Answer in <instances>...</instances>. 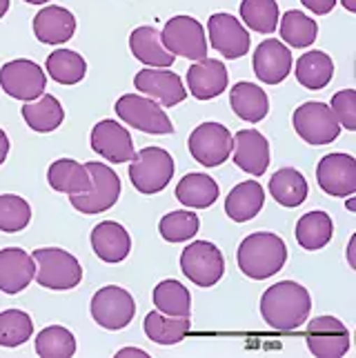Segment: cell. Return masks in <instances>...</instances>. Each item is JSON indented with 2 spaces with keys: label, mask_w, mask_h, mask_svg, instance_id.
<instances>
[{
  "label": "cell",
  "mask_w": 356,
  "mask_h": 358,
  "mask_svg": "<svg viewBox=\"0 0 356 358\" xmlns=\"http://www.w3.org/2000/svg\"><path fill=\"white\" fill-rule=\"evenodd\" d=\"M312 312V296L297 280H280L261 296V316L274 331L303 327Z\"/></svg>",
  "instance_id": "obj_1"
},
{
  "label": "cell",
  "mask_w": 356,
  "mask_h": 358,
  "mask_svg": "<svg viewBox=\"0 0 356 358\" xmlns=\"http://www.w3.org/2000/svg\"><path fill=\"white\" fill-rule=\"evenodd\" d=\"M236 263L252 280H267L276 276L287 263V245L272 231H254L238 245Z\"/></svg>",
  "instance_id": "obj_2"
},
{
  "label": "cell",
  "mask_w": 356,
  "mask_h": 358,
  "mask_svg": "<svg viewBox=\"0 0 356 358\" xmlns=\"http://www.w3.org/2000/svg\"><path fill=\"white\" fill-rule=\"evenodd\" d=\"M36 265V282L45 289L65 292L80 285L83 280V267L78 258L69 254L60 247H43V250H34L31 254Z\"/></svg>",
  "instance_id": "obj_3"
},
{
  "label": "cell",
  "mask_w": 356,
  "mask_h": 358,
  "mask_svg": "<svg viewBox=\"0 0 356 358\" xmlns=\"http://www.w3.org/2000/svg\"><path fill=\"white\" fill-rule=\"evenodd\" d=\"M174 178V158L163 147H143L129 160V180L143 196L163 192Z\"/></svg>",
  "instance_id": "obj_4"
},
{
  "label": "cell",
  "mask_w": 356,
  "mask_h": 358,
  "mask_svg": "<svg viewBox=\"0 0 356 358\" xmlns=\"http://www.w3.org/2000/svg\"><path fill=\"white\" fill-rule=\"evenodd\" d=\"M85 167H87L92 176V187L83 194L69 196V203L78 214H103L107 209H112L120 199V178L105 163H87Z\"/></svg>",
  "instance_id": "obj_5"
},
{
  "label": "cell",
  "mask_w": 356,
  "mask_h": 358,
  "mask_svg": "<svg viewBox=\"0 0 356 358\" xmlns=\"http://www.w3.org/2000/svg\"><path fill=\"white\" fill-rule=\"evenodd\" d=\"M294 131L308 145H329L341 136V122L336 120L329 105L321 101H308L294 109Z\"/></svg>",
  "instance_id": "obj_6"
},
{
  "label": "cell",
  "mask_w": 356,
  "mask_h": 358,
  "mask_svg": "<svg viewBox=\"0 0 356 358\" xmlns=\"http://www.w3.org/2000/svg\"><path fill=\"white\" fill-rule=\"evenodd\" d=\"M116 116L125 122V125L141 129L145 134L165 136L174 131L171 118L167 116L165 109L152 98L143 94H125L116 101Z\"/></svg>",
  "instance_id": "obj_7"
},
{
  "label": "cell",
  "mask_w": 356,
  "mask_h": 358,
  "mask_svg": "<svg viewBox=\"0 0 356 358\" xmlns=\"http://www.w3.org/2000/svg\"><path fill=\"white\" fill-rule=\"evenodd\" d=\"M180 269L194 285L214 287L225 274V258L214 243L194 241L180 254Z\"/></svg>",
  "instance_id": "obj_8"
},
{
  "label": "cell",
  "mask_w": 356,
  "mask_h": 358,
  "mask_svg": "<svg viewBox=\"0 0 356 358\" xmlns=\"http://www.w3.org/2000/svg\"><path fill=\"white\" fill-rule=\"evenodd\" d=\"M47 87V73L41 69L38 63L29 58L9 60L0 67V90L9 98L29 103L45 94Z\"/></svg>",
  "instance_id": "obj_9"
},
{
  "label": "cell",
  "mask_w": 356,
  "mask_h": 358,
  "mask_svg": "<svg viewBox=\"0 0 356 358\" xmlns=\"http://www.w3.org/2000/svg\"><path fill=\"white\" fill-rule=\"evenodd\" d=\"M92 318L96 320V325H101L103 329L118 331L125 329L136 314V301L134 296L118 285H107L101 287L92 299Z\"/></svg>",
  "instance_id": "obj_10"
},
{
  "label": "cell",
  "mask_w": 356,
  "mask_h": 358,
  "mask_svg": "<svg viewBox=\"0 0 356 358\" xmlns=\"http://www.w3.org/2000/svg\"><path fill=\"white\" fill-rule=\"evenodd\" d=\"M190 154L203 167H220L229 160L234 138L232 131L220 122H203L190 134Z\"/></svg>",
  "instance_id": "obj_11"
},
{
  "label": "cell",
  "mask_w": 356,
  "mask_h": 358,
  "mask_svg": "<svg viewBox=\"0 0 356 358\" xmlns=\"http://www.w3.org/2000/svg\"><path fill=\"white\" fill-rule=\"evenodd\" d=\"M163 45L169 54L190 60H201L207 56V34L203 24L192 16H174L165 22L161 31Z\"/></svg>",
  "instance_id": "obj_12"
},
{
  "label": "cell",
  "mask_w": 356,
  "mask_h": 358,
  "mask_svg": "<svg viewBox=\"0 0 356 358\" xmlns=\"http://www.w3.org/2000/svg\"><path fill=\"white\" fill-rule=\"evenodd\" d=\"M207 38L218 52L227 60H238L250 52L252 47V36L245 24L225 11H216L207 20Z\"/></svg>",
  "instance_id": "obj_13"
},
{
  "label": "cell",
  "mask_w": 356,
  "mask_h": 358,
  "mask_svg": "<svg viewBox=\"0 0 356 358\" xmlns=\"http://www.w3.org/2000/svg\"><path fill=\"white\" fill-rule=\"evenodd\" d=\"M350 329L336 316H316L305 327V343L312 356L341 358L350 352Z\"/></svg>",
  "instance_id": "obj_14"
},
{
  "label": "cell",
  "mask_w": 356,
  "mask_h": 358,
  "mask_svg": "<svg viewBox=\"0 0 356 358\" xmlns=\"http://www.w3.org/2000/svg\"><path fill=\"white\" fill-rule=\"evenodd\" d=\"M316 182L327 196L346 199L356 194V160L350 154H327L316 165Z\"/></svg>",
  "instance_id": "obj_15"
},
{
  "label": "cell",
  "mask_w": 356,
  "mask_h": 358,
  "mask_svg": "<svg viewBox=\"0 0 356 358\" xmlns=\"http://www.w3.org/2000/svg\"><path fill=\"white\" fill-rule=\"evenodd\" d=\"M134 87L138 94L152 98L161 107H174L187 98V90L180 76L165 67H147L134 76Z\"/></svg>",
  "instance_id": "obj_16"
},
{
  "label": "cell",
  "mask_w": 356,
  "mask_h": 358,
  "mask_svg": "<svg viewBox=\"0 0 356 358\" xmlns=\"http://www.w3.org/2000/svg\"><path fill=\"white\" fill-rule=\"evenodd\" d=\"M90 145L98 156L114 165L127 163L134 156L131 134L125 129V125H120L118 120L105 118L101 122H96L90 136Z\"/></svg>",
  "instance_id": "obj_17"
},
{
  "label": "cell",
  "mask_w": 356,
  "mask_h": 358,
  "mask_svg": "<svg viewBox=\"0 0 356 358\" xmlns=\"http://www.w3.org/2000/svg\"><path fill=\"white\" fill-rule=\"evenodd\" d=\"M254 73L256 78L265 85H280L292 73V52L290 47L278 38H267L256 47L254 58Z\"/></svg>",
  "instance_id": "obj_18"
},
{
  "label": "cell",
  "mask_w": 356,
  "mask_h": 358,
  "mask_svg": "<svg viewBox=\"0 0 356 358\" xmlns=\"http://www.w3.org/2000/svg\"><path fill=\"white\" fill-rule=\"evenodd\" d=\"M227 67L223 60L216 58H201L194 60V65L187 69V92L196 101H212L227 90Z\"/></svg>",
  "instance_id": "obj_19"
},
{
  "label": "cell",
  "mask_w": 356,
  "mask_h": 358,
  "mask_svg": "<svg viewBox=\"0 0 356 358\" xmlns=\"http://www.w3.org/2000/svg\"><path fill=\"white\" fill-rule=\"evenodd\" d=\"M232 160L238 169L252 176H263L269 167V143L259 129H241L234 136Z\"/></svg>",
  "instance_id": "obj_20"
},
{
  "label": "cell",
  "mask_w": 356,
  "mask_h": 358,
  "mask_svg": "<svg viewBox=\"0 0 356 358\" xmlns=\"http://www.w3.org/2000/svg\"><path fill=\"white\" fill-rule=\"evenodd\" d=\"M76 34V16L67 7L47 5L34 16V36L43 45H63Z\"/></svg>",
  "instance_id": "obj_21"
},
{
  "label": "cell",
  "mask_w": 356,
  "mask_h": 358,
  "mask_svg": "<svg viewBox=\"0 0 356 358\" xmlns=\"http://www.w3.org/2000/svg\"><path fill=\"white\" fill-rule=\"evenodd\" d=\"M36 265L31 254L20 247H7L0 250V292L5 294H20L27 289L34 280Z\"/></svg>",
  "instance_id": "obj_22"
},
{
  "label": "cell",
  "mask_w": 356,
  "mask_h": 358,
  "mask_svg": "<svg viewBox=\"0 0 356 358\" xmlns=\"http://www.w3.org/2000/svg\"><path fill=\"white\" fill-rule=\"evenodd\" d=\"M92 250L103 263H122L131 252L129 231L116 220H103L92 229Z\"/></svg>",
  "instance_id": "obj_23"
},
{
  "label": "cell",
  "mask_w": 356,
  "mask_h": 358,
  "mask_svg": "<svg viewBox=\"0 0 356 358\" xmlns=\"http://www.w3.org/2000/svg\"><path fill=\"white\" fill-rule=\"evenodd\" d=\"M129 49L136 60H141L147 67H165L169 69L174 65L176 56L167 52V47L163 45L161 31L152 24H141L129 34Z\"/></svg>",
  "instance_id": "obj_24"
},
{
  "label": "cell",
  "mask_w": 356,
  "mask_h": 358,
  "mask_svg": "<svg viewBox=\"0 0 356 358\" xmlns=\"http://www.w3.org/2000/svg\"><path fill=\"white\" fill-rule=\"evenodd\" d=\"M265 205V189L259 180H243L229 189L225 199V214L234 223H248L261 214Z\"/></svg>",
  "instance_id": "obj_25"
},
{
  "label": "cell",
  "mask_w": 356,
  "mask_h": 358,
  "mask_svg": "<svg viewBox=\"0 0 356 358\" xmlns=\"http://www.w3.org/2000/svg\"><path fill=\"white\" fill-rule=\"evenodd\" d=\"M229 107L241 120L256 125L269 114V98L267 92L259 85L241 80L229 92Z\"/></svg>",
  "instance_id": "obj_26"
},
{
  "label": "cell",
  "mask_w": 356,
  "mask_h": 358,
  "mask_svg": "<svg viewBox=\"0 0 356 358\" xmlns=\"http://www.w3.org/2000/svg\"><path fill=\"white\" fill-rule=\"evenodd\" d=\"M47 182L54 192L73 196V194L87 192L92 187V176H90L87 167H85L83 163H78V160L60 158V160H54V163L49 165Z\"/></svg>",
  "instance_id": "obj_27"
},
{
  "label": "cell",
  "mask_w": 356,
  "mask_h": 358,
  "mask_svg": "<svg viewBox=\"0 0 356 358\" xmlns=\"http://www.w3.org/2000/svg\"><path fill=\"white\" fill-rule=\"evenodd\" d=\"M20 114L24 122L29 125V129L38 134H49L56 131L65 120V109L60 105V101L52 94H43L36 101H29L20 107Z\"/></svg>",
  "instance_id": "obj_28"
},
{
  "label": "cell",
  "mask_w": 356,
  "mask_h": 358,
  "mask_svg": "<svg viewBox=\"0 0 356 358\" xmlns=\"http://www.w3.org/2000/svg\"><path fill=\"white\" fill-rule=\"evenodd\" d=\"M297 80L310 92H321L325 90L329 80L334 76V60L329 58V54L321 52V49H312V52L303 54L297 60Z\"/></svg>",
  "instance_id": "obj_29"
},
{
  "label": "cell",
  "mask_w": 356,
  "mask_h": 358,
  "mask_svg": "<svg viewBox=\"0 0 356 358\" xmlns=\"http://www.w3.org/2000/svg\"><path fill=\"white\" fill-rule=\"evenodd\" d=\"M143 329L147 338L156 345H176L190 334L192 320L190 316H169L154 310L145 316Z\"/></svg>",
  "instance_id": "obj_30"
},
{
  "label": "cell",
  "mask_w": 356,
  "mask_h": 358,
  "mask_svg": "<svg viewBox=\"0 0 356 358\" xmlns=\"http://www.w3.org/2000/svg\"><path fill=\"white\" fill-rule=\"evenodd\" d=\"M269 194H272V199L278 205L294 209L308 201L310 187H308V180H305V176L299 169L283 167L269 178Z\"/></svg>",
  "instance_id": "obj_31"
},
{
  "label": "cell",
  "mask_w": 356,
  "mask_h": 358,
  "mask_svg": "<svg viewBox=\"0 0 356 358\" xmlns=\"http://www.w3.org/2000/svg\"><path fill=\"white\" fill-rule=\"evenodd\" d=\"M174 194L178 203H183L190 209H207L218 201L220 189H218V182L212 176L196 174L194 171V174H187L178 180Z\"/></svg>",
  "instance_id": "obj_32"
},
{
  "label": "cell",
  "mask_w": 356,
  "mask_h": 358,
  "mask_svg": "<svg viewBox=\"0 0 356 358\" xmlns=\"http://www.w3.org/2000/svg\"><path fill=\"white\" fill-rule=\"evenodd\" d=\"M45 71L58 85H78L87 76V60L73 49H56L47 56Z\"/></svg>",
  "instance_id": "obj_33"
},
{
  "label": "cell",
  "mask_w": 356,
  "mask_h": 358,
  "mask_svg": "<svg viewBox=\"0 0 356 358\" xmlns=\"http://www.w3.org/2000/svg\"><path fill=\"white\" fill-rule=\"evenodd\" d=\"M276 29L280 31V41L294 49H305V47L314 45L316 36H318L316 20L310 18L308 14H303L301 9L285 11V14L278 18Z\"/></svg>",
  "instance_id": "obj_34"
},
{
  "label": "cell",
  "mask_w": 356,
  "mask_h": 358,
  "mask_svg": "<svg viewBox=\"0 0 356 358\" xmlns=\"http://www.w3.org/2000/svg\"><path fill=\"white\" fill-rule=\"evenodd\" d=\"M297 243L308 252H318L332 241L334 223L325 212H310L303 214L297 223Z\"/></svg>",
  "instance_id": "obj_35"
},
{
  "label": "cell",
  "mask_w": 356,
  "mask_h": 358,
  "mask_svg": "<svg viewBox=\"0 0 356 358\" xmlns=\"http://www.w3.org/2000/svg\"><path fill=\"white\" fill-rule=\"evenodd\" d=\"M152 301L158 312L169 316H190L192 314V294L176 278L161 280L152 292Z\"/></svg>",
  "instance_id": "obj_36"
},
{
  "label": "cell",
  "mask_w": 356,
  "mask_h": 358,
  "mask_svg": "<svg viewBox=\"0 0 356 358\" xmlns=\"http://www.w3.org/2000/svg\"><path fill=\"white\" fill-rule=\"evenodd\" d=\"M241 20L250 31L256 34H274L278 27V3L276 0H243L241 3Z\"/></svg>",
  "instance_id": "obj_37"
},
{
  "label": "cell",
  "mask_w": 356,
  "mask_h": 358,
  "mask_svg": "<svg viewBox=\"0 0 356 358\" xmlns=\"http://www.w3.org/2000/svg\"><path fill=\"white\" fill-rule=\"evenodd\" d=\"M36 354L41 358H71L76 354V336L63 325H49L36 336Z\"/></svg>",
  "instance_id": "obj_38"
},
{
  "label": "cell",
  "mask_w": 356,
  "mask_h": 358,
  "mask_svg": "<svg viewBox=\"0 0 356 358\" xmlns=\"http://www.w3.org/2000/svg\"><path fill=\"white\" fill-rule=\"evenodd\" d=\"M34 336V320L22 310L0 312V348H20Z\"/></svg>",
  "instance_id": "obj_39"
},
{
  "label": "cell",
  "mask_w": 356,
  "mask_h": 358,
  "mask_svg": "<svg viewBox=\"0 0 356 358\" xmlns=\"http://www.w3.org/2000/svg\"><path fill=\"white\" fill-rule=\"evenodd\" d=\"M201 229L199 214L190 212V209H178V212H169L158 223L161 238L167 243H185L194 238Z\"/></svg>",
  "instance_id": "obj_40"
},
{
  "label": "cell",
  "mask_w": 356,
  "mask_h": 358,
  "mask_svg": "<svg viewBox=\"0 0 356 358\" xmlns=\"http://www.w3.org/2000/svg\"><path fill=\"white\" fill-rule=\"evenodd\" d=\"M31 220V207L29 203L16 194H3L0 196V231L16 234L22 231Z\"/></svg>",
  "instance_id": "obj_41"
},
{
  "label": "cell",
  "mask_w": 356,
  "mask_h": 358,
  "mask_svg": "<svg viewBox=\"0 0 356 358\" xmlns=\"http://www.w3.org/2000/svg\"><path fill=\"white\" fill-rule=\"evenodd\" d=\"M329 109L334 112L341 127L356 131V90H341L332 96Z\"/></svg>",
  "instance_id": "obj_42"
},
{
  "label": "cell",
  "mask_w": 356,
  "mask_h": 358,
  "mask_svg": "<svg viewBox=\"0 0 356 358\" xmlns=\"http://www.w3.org/2000/svg\"><path fill=\"white\" fill-rule=\"evenodd\" d=\"M305 9H310L314 16H327L336 7V0H301Z\"/></svg>",
  "instance_id": "obj_43"
},
{
  "label": "cell",
  "mask_w": 356,
  "mask_h": 358,
  "mask_svg": "<svg viewBox=\"0 0 356 358\" xmlns=\"http://www.w3.org/2000/svg\"><path fill=\"white\" fill-rule=\"evenodd\" d=\"M116 358H150V354L141 348H122L116 352Z\"/></svg>",
  "instance_id": "obj_44"
},
{
  "label": "cell",
  "mask_w": 356,
  "mask_h": 358,
  "mask_svg": "<svg viewBox=\"0 0 356 358\" xmlns=\"http://www.w3.org/2000/svg\"><path fill=\"white\" fill-rule=\"evenodd\" d=\"M9 154V136L5 134V129H0V165L7 160Z\"/></svg>",
  "instance_id": "obj_45"
},
{
  "label": "cell",
  "mask_w": 356,
  "mask_h": 358,
  "mask_svg": "<svg viewBox=\"0 0 356 358\" xmlns=\"http://www.w3.org/2000/svg\"><path fill=\"white\" fill-rule=\"evenodd\" d=\"M348 263L352 269H356V236H352L348 243Z\"/></svg>",
  "instance_id": "obj_46"
},
{
  "label": "cell",
  "mask_w": 356,
  "mask_h": 358,
  "mask_svg": "<svg viewBox=\"0 0 356 358\" xmlns=\"http://www.w3.org/2000/svg\"><path fill=\"white\" fill-rule=\"evenodd\" d=\"M339 3L343 5V9H348L350 14H356V0H339Z\"/></svg>",
  "instance_id": "obj_47"
},
{
  "label": "cell",
  "mask_w": 356,
  "mask_h": 358,
  "mask_svg": "<svg viewBox=\"0 0 356 358\" xmlns=\"http://www.w3.org/2000/svg\"><path fill=\"white\" fill-rule=\"evenodd\" d=\"M348 199V203H346V207L350 209V212H356V201H354V194H350V196H346Z\"/></svg>",
  "instance_id": "obj_48"
},
{
  "label": "cell",
  "mask_w": 356,
  "mask_h": 358,
  "mask_svg": "<svg viewBox=\"0 0 356 358\" xmlns=\"http://www.w3.org/2000/svg\"><path fill=\"white\" fill-rule=\"evenodd\" d=\"M7 11H9V0H0V18H5Z\"/></svg>",
  "instance_id": "obj_49"
},
{
  "label": "cell",
  "mask_w": 356,
  "mask_h": 358,
  "mask_svg": "<svg viewBox=\"0 0 356 358\" xmlns=\"http://www.w3.org/2000/svg\"><path fill=\"white\" fill-rule=\"evenodd\" d=\"M24 3H29V5H47L49 0H24Z\"/></svg>",
  "instance_id": "obj_50"
}]
</instances>
